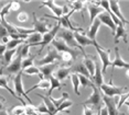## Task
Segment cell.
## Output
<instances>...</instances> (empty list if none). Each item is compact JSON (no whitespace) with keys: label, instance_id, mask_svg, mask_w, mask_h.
<instances>
[{"label":"cell","instance_id":"cell-1","mask_svg":"<svg viewBox=\"0 0 129 115\" xmlns=\"http://www.w3.org/2000/svg\"><path fill=\"white\" fill-rule=\"evenodd\" d=\"M57 38H61L62 41L65 42V44L69 47H71L73 49H76V48H80L81 53L83 55H86V52L84 51V48H82V47L78 45L77 42L75 41V37H74V32L69 30V29H63L61 28L60 31H58V33L56 35Z\"/></svg>","mask_w":129,"mask_h":115},{"label":"cell","instance_id":"cell-2","mask_svg":"<svg viewBox=\"0 0 129 115\" xmlns=\"http://www.w3.org/2000/svg\"><path fill=\"white\" fill-rule=\"evenodd\" d=\"M92 89H93V93L89 95V98L86 100V101H84V102H82L81 103V105H92L93 107H95V110H97L99 111L102 108V101H103V95H102V93H101V90L98 89L97 87H96L95 84L92 87Z\"/></svg>","mask_w":129,"mask_h":115},{"label":"cell","instance_id":"cell-3","mask_svg":"<svg viewBox=\"0 0 129 115\" xmlns=\"http://www.w3.org/2000/svg\"><path fill=\"white\" fill-rule=\"evenodd\" d=\"M99 90H102L104 92V95L109 96V98H114L117 95H121L125 93V91L127 90L126 87H117L113 83V81L110 80L109 83H103L102 87L99 88Z\"/></svg>","mask_w":129,"mask_h":115},{"label":"cell","instance_id":"cell-4","mask_svg":"<svg viewBox=\"0 0 129 115\" xmlns=\"http://www.w3.org/2000/svg\"><path fill=\"white\" fill-rule=\"evenodd\" d=\"M22 75L23 71H20L18 75H16V77L13 78V88H14V93L17 94V96L20 98V96H24V99L29 102V104L32 105V101L31 99L28 96L27 92L24 91V88H23V82H22ZM21 99V98H20Z\"/></svg>","mask_w":129,"mask_h":115},{"label":"cell","instance_id":"cell-5","mask_svg":"<svg viewBox=\"0 0 129 115\" xmlns=\"http://www.w3.org/2000/svg\"><path fill=\"white\" fill-rule=\"evenodd\" d=\"M60 29H61V25H60V23L57 22L56 24H54L53 26H52V29L48 32V33H45L44 35H42V42L40 43L41 48H40V51L38 52V55H39L40 53L43 51V48H44L45 46H48L49 44L52 43V41L56 37V35L58 33V31H60Z\"/></svg>","mask_w":129,"mask_h":115},{"label":"cell","instance_id":"cell-6","mask_svg":"<svg viewBox=\"0 0 129 115\" xmlns=\"http://www.w3.org/2000/svg\"><path fill=\"white\" fill-rule=\"evenodd\" d=\"M51 44H52V46H53L54 48L57 51V53H70V54H72L73 56H74L75 59L78 57V55L81 54L77 49H73V48H71V47H69L65 44V42L62 41L61 38L55 37L54 40L52 41Z\"/></svg>","mask_w":129,"mask_h":115},{"label":"cell","instance_id":"cell-7","mask_svg":"<svg viewBox=\"0 0 129 115\" xmlns=\"http://www.w3.org/2000/svg\"><path fill=\"white\" fill-rule=\"evenodd\" d=\"M55 60H61V55L57 53V51L54 47H49L48 53L43 58H41L37 61L38 66H44V65H50V64H55Z\"/></svg>","mask_w":129,"mask_h":115},{"label":"cell","instance_id":"cell-8","mask_svg":"<svg viewBox=\"0 0 129 115\" xmlns=\"http://www.w3.org/2000/svg\"><path fill=\"white\" fill-rule=\"evenodd\" d=\"M21 63H22V57L20 55V53L17 48V55L16 57L12 59V61L6 67V73L7 75H18L20 71H22V68H21Z\"/></svg>","mask_w":129,"mask_h":115},{"label":"cell","instance_id":"cell-9","mask_svg":"<svg viewBox=\"0 0 129 115\" xmlns=\"http://www.w3.org/2000/svg\"><path fill=\"white\" fill-rule=\"evenodd\" d=\"M84 32L85 31H76V32H74L75 41L77 42V44L82 47V48H84L85 46H94V47L101 46L97 43V41H92L90 38H88L86 35L84 34Z\"/></svg>","mask_w":129,"mask_h":115},{"label":"cell","instance_id":"cell-10","mask_svg":"<svg viewBox=\"0 0 129 115\" xmlns=\"http://www.w3.org/2000/svg\"><path fill=\"white\" fill-rule=\"evenodd\" d=\"M32 17H33V30L36 33H39L41 35H44L45 33L51 30V26H49V24L46 23L44 20H39L36 16V13H32Z\"/></svg>","mask_w":129,"mask_h":115},{"label":"cell","instance_id":"cell-11","mask_svg":"<svg viewBox=\"0 0 129 115\" xmlns=\"http://www.w3.org/2000/svg\"><path fill=\"white\" fill-rule=\"evenodd\" d=\"M85 6H86L87 11H88V13H89V22H90V24L94 22V20L97 19V17L99 16V14L103 13L105 11L104 9H103L101 6L97 4V2H86Z\"/></svg>","mask_w":129,"mask_h":115},{"label":"cell","instance_id":"cell-12","mask_svg":"<svg viewBox=\"0 0 129 115\" xmlns=\"http://www.w3.org/2000/svg\"><path fill=\"white\" fill-rule=\"evenodd\" d=\"M95 48H96V52L98 53L99 58H101V61H102V65H103L102 72L105 73V72H106L107 67L111 66V61H110V58H109V51H108V49L103 48L102 46L95 47Z\"/></svg>","mask_w":129,"mask_h":115},{"label":"cell","instance_id":"cell-13","mask_svg":"<svg viewBox=\"0 0 129 115\" xmlns=\"http://www.w3.org/2000/svg\"><path fill=\"white\" fill-rule=\"evenodd\" d=\"M103 102H104V104H105V107L107 108L108 115H118L119 114L115 98H109V96L103 95Z\"/></svg>","mask_w":129,"mask_h":115},{"label":"cell","instance_id":"cell-14","mask_svg":"<svg viewBox=\"0 0 129 115\" xmlns=\"http://www.w3.org/2000/svg\"><path fill=\"white\" fill-rule=\"evenodd\" d=\"M115 68H125L126 70L129 69V61H126L121 58L118 46L115 47V59L111 63V69Z\"/></svg>","mask_w":129,"mask_h":115},{"label":"cell","instance_id":"cell-15","mask_svg":"<svg viewBox=\"0 0 129 115\" xmlns=\"http://www.w3.org/2000/svg\"><path fill=\"white\" fill-rule=\"evenodd\" d=\"M109 7H110V10L113 11V13L122 22V24H129V21L126 19L125 16L121 12L120 5H119L118 1H109Z\"/></svg>","mask_w":129,"mask_h":115},{"label":"cell","instance_id":"cell-16","mask_svg":"<svg viewBox=\"0 0 129 115\" xmlns=\"http://www.w3.org/2000/svg\"><path fill=\"white\" fill-rule=\"evenodd\" d=\"M8 81H9V77H8L7 75H0V88H2V89H6L10 94H12V96H14L17 100H19V101L23 104V106H25V105H27V103L24 102V100L20 99V98L17 96V94L14 93V91L11 89V88H9V85H8Z\"/></svg>","mask_w":129,"mask_h":115},{"label":"cell","instance_id":"cell-17","mask_svg":"<svg viewBox=\"0 0 129 115\" xmlns=\"http://www.w3.org/2000/svg\"><path fill=\"white\" fill-rule=\"evenodd\" d=\"M57 68H58V64L57 63L50 64V65H44V66L39 67L41 75L43 76V79H46V80H49V78L52 75H54L55 70H56Z\"/></svg>","mask_w":129,"mask_h":115},{"label":"cell","instance_id":"cell-18","mask_svg":"<svg viewBox=\"0 0 129 115\" xmlns=\"http://www.w3.org/2000/svg\"><path fill=\"white\" fill-rule=\"evenodd\" d=\"M97 19L101 21V23H103V24H105V25H107L108 28L111 30V32H113L114 34H115V32H116V24L114 23V21L111 20V17L109 16V13L106 12V11H104L103 13H101L99 16L97 17Z\"/></svg>","mask_w":129,"mask_h":115},{"label":"cell","instance_id":"cell-19","mask_svg":"<svg viewBox=\"0 0 129 115\" xmlns=\"http://www.w3.org/2000/svg\"><path fill=\"white\" fill-rule=\"evenodd\" d=\"M127 37H128V32L126 31V29H125V24L117 26L116 32H115V34H114V42H115V44H118L120 38H122V41H124L125 43H128Z\"/></svg>","mask_w":129,"mask_h":115},{"label":"cell","instance_id":"cell-20","mask_svg":"<svg viewBox=\"0 0 129 115\" xmlns=\"http://www.w3.org/2000/svg\"><path fill=\"white\" fill-rule=\"evenodd\" d=\"M102 23L98 19H95L94 22L89 25V29L87 30V33H86V36L90 38L92 41H96V36H97V33H98V30L101 28Z\"/></svg>","mask_w":129,"mask_h":115},{"label":"cell","instance_id":"cell-21","mask_svg":"<svg viewBox=\"0 0 129 115\" xmlns=\"http://www.w3.org/2000/svg\"><path fill=\"white\" fill-rule=\"evenodd\" d=\"M93 83L96 85V87L101 88L102 84L104 83V76H103V72H102V67L98 63H96V66H95V73L93 76Z\"/></svg>","mask_w":129,"mask_h":115},{"label":"cell","instance_id":"cell-22","mask_svg":"<svg viewBox=\"0 0 129 115\" xmlns=\"http://www.w3.org/2000/svg\"><path fill=\"white\" fill-rule=\"evenodd\" d=\"M83 64L85 65V67H86L87 71L89 72L90 79H92V78H93V76H94V73H95V66H96L95 58H94L93 56H87V55H84Z\"/></svg>","mask_w":129,"mask_h":115},{"label":"cell","instance_id":"cell-23","mask_svg":"<svg viewBox=\"0 0 129 115\" xmlns=\"http://www.w3.org/2000/svg\"><path fill=\"white\" fill-rule=\"evenodd\" d=\"M71 73H72L71 66L70 67H58V68L55 70L53 76L57 79L58 81H63V80H65L69 76H71Z\"/></svg>","mask_w":129,"mask_h":115},{"label":"cell","instance_id":"cell-24","mask_svg":"<svg viewBox=\"0 0 129 115\" xmlns=\"http://www.w3.org/2000/svg\"><path fill=\"white\" fill-rule=\"evenodd\" d=\"M71 71H72V73H76V75H82V76L87 77V78H90L89 72L87 71L86 67H85V65L83 64V60H82V61H78L77 64L74 65V66H71Z\"/></svg>","mask_w":129,"mask_h":115},{"label":"cell","instance_id":"cell-25","mask_svg":"<svg viewBox=\"0 0 129 115\" xmlns=\"http://www.w3.org/2000/svg\"><path fill=\"white\" fill-rule=\"evenodd\" d=\"M41 7H48L54 13V17H57V18L62 17V7L57 6L54 1H43L41 4Z\"/></svg>","mask_w":129,"mask_h":115},{"label":"cell","instance_id":"cell-26","mask_svg":"<svg viewBox=\"0 0 129 115\" xmlns=\"http://www.w3.org/2000/svg\"><path fill=\"white\" fill-rule=\"evenodd\" d=\"M49 81H50V89L48 91V96H52V92H53V90L61 89V88L64 85L63 83H61V81H58L53 75L49 78Z\"/></svg>","mask_w":129,"mask_h":115},{"label":"cell","instance_id":"cell-27","mask_svg":"<svg viewBox=\"0 0 129 115\" xmlns=\"http://www.w3.org/2000/svg\"><path fill=\"white\" fill-rule=\"evenodd\" d=\"M14 55H17V48L16 49H7L4 54V61H2V68L6 66L7 67L11 61H12Z\"/></svg>","mask_w":129,"mask_h":115},{"label":"cell","instance_id":"cell-28","mask_svg":"<svg viewBox=\"0 0 129 115\" xmlns=\"http://www.w3.org/2000/svg\"><path fill=\"white\" fill-rule=\"evenodd\" d=\"M42 42V35L39 33H32L28 36V38L24 41L25 44H30V45L38 46L40 45V43Z\"/></svg>","mask_w":129,"mask_h":115},{"label":"cell","instance_id":"cell-29","mask_svg":"<svg viewBox=\"0 0 129 115\" xmlns=\"http://www.w3.org/2000/svg\"><path fill=\"white\" fill-rule=\"evenodd\" d=\"M37 95H38V96H40V98L43 100V102H44V104L46 105V107H48V110H49L50 115H54V114H55V111H56V107L54 106V104L52 103L51 100H50L48 96L42 95V94H40V93H38Z\"/></svg>","mask_w":129,"mask_h":115},{"label":"cell","instance_id":"cell-30","mask_svg":"<svg viewBox=\"0 0 129 115\" xmlns=\"http://www.w3.org/2000/svg\"><path fill=\"white\" fill-rule=\"evenodd\" d=\"M43 89V90H46L48 88H50V81L49 80H46V79H41V80L38 82L37 84H34L32 88H30L28 91H25L27 92V94L28 93H30V92H32L33 90H36V89Z\"/></svg>","mask_w":129,"mask_h":115},{"label":"cell","instance_id":"cell-31","mask_svg":"<svg viewBox=\"0 0 129 115\" xmlns=\"http://www.w3.org/2000/svg\"><path fill=\"white\" fill-rule=\"evenodd\" d=\"M71 78V81H72V84H73V90L74 92L77 94V95H81V92H80V79H78V75L76 73H71L70 76Z\"/></svg>","mask_w":129,"mask_h":115},{"label":"cell","instance_id":"cell-32","mask_svg":"<svg viewBox=\"0 0 129 115\" xmlns=\"http://www.w3.org/2000/svg\"><path fill=\"white\" fill-rule=\"evenodd\" d=\"M23 73L24 75H28V76H39L41 79H43V76L41 75L40 72V69L39 67H36V66H32V67H29L25 70H23Z\"/></svg>","mask_w":129,"mask_h":115},{"label":"cell","instance_id":"cell-33","mask_svg":"<svg viewBox=\"0 0 129 115\" xmlns=\"http://www.w3.org/2000/svg\"><path fill=\"white\" fill-rule=\"evenodd\" d=\"M48 98H49L50 100H51L52 103L54 104V106L57 108V107L60 106V105L62 104V103H63L64 101H65V100H69V93H67V92H63V94H62V98H61V99H57V100H56V99H53L52 96H48Z\"/></svg>","mask_w":129,"mask_h":115},{"label":"cell","instance_id":"cell-34","mask_svg":"<svg viewBox=\"0 0 129 115\" xmlns=\"http://www.w3.org/2000/svg\"><path fill=\"white\" fill-rule=\"evenodd\" d=\"M34 58H36V56H29L28 58H24V59H22V63H21V68H22V71L23 70H25L29 67H32L33 66V63H34Z\"/></svg>","mask_w":129,"mask_h":115},{"label":"cell","instance_id":"cell-35","mask_svg":"<svg viewBox=\"0 0 129 115\" xmlns=\"http://www.w3.org/2000/svg\"><path fill=\"white\" fill-rule=\"evenodd\" d=\"M69 6H70V8H71V10L74 12V11L83 10L85 7V4L83 1H73V2H69Z\"/></svg>","mask_w":129,"mask_h":115},{"label":"cell","instance_id":"cell-36","mask_svg":"<svg viewBox=\"0 0 129 115\" xmlns=\"http://www.w3.org/2000/svg\"><path fill=\"white\" fill-rule=\"evenodd\" d=\"M78 79H80V84L84 88H88V87H93L94 83L90 81V78H87L85 76L78 75Z\"/></svg>","mask_w":129,"mask_h":115},{"label":"cell","instance_id":"cell-37","mask_svg":"<svg viewBox=\"0 0 129 115\" xmlns=\"http://www.w3.org/2000/svg\"><path fill=\"white\" fill-rule=\"evenodd\" d=\"M23 43H24L23 40H10L9 43L6 45V47H7V49H16L20 44H23Z\"/></svg>","mask_w":129,"mask_h":115},{"label":"cell","instance_id":"cell-38","mask_svg":"<svg viewBox=\"0 0 129 115\" xmlns=\"http://www.w3.org/2000/svg\"><path fill=\"white\" fill-rule=\"evenodd\" d=\"M25 113V106L23 105H18V106H13L10 110V115H21Z\"/></svg>","mask_w":129,"mask_h":115},{"label":"cell","instance_id":"cell-39","mask_svg":"<svg viewBox=\"0 0 129 115\" xmlns=\"http://www.w3.org/2000/svg\"><path fill=\"white\" fill-rule=\"evenodd\" d=\"M72 105H73V102H72V101H70V100H65V101H64L62 104H61L60 106L56 108V111H55V114H54V115H56L58 112H62V111H64V110H66L67 107H71Z\"/></svg>","mask_w":129,"mask_h":115},{"label":"cell","instance_id":"cell-40","mask_svg":"<svg viewBox=\"0 0 129 115\" xmlns=\"http://www.w3.org/2000/svg\"><path fill=\"white\" fill-rule=\"evenodd\" d=\"M10 6H11V2H8V4H6L1 8V10H0V18H1V20L6 19V16L10 12Z\"/></svg>","mask_w":129,"mask_h":115},{"label":"cell","instance_id":"cell-41","mask_svg":"<svg viewBox=\"0 0 129 115\" xmlns=\"http://www.w3.org/2000/svg\"><path fill=\"white\" fill-rule=\"evenodd\" d=\"M61 60L64 61V63H72L73 60L75 59L74 56L70 53H61Z\"/></svg>","mask_w":129,"mask_h":115},{"label":"cell","instance_id":"cell-42","mask_svg":"<svg viewBox=\"0 0 129 115\" xmlns=\"http://www.w3.org/2000/svg\"><path fill=\"white\" fill-rule=\"evenodd\" d=\"M36 110H37L38 113H40V114H50L48 107H46V105L44 104V102H42L41 104L36 106Z\"/></svg>","mask_w":129,"mask_h":115},{"label":"cell","instance_id":"cell-43","mask_svg":"<svg viewBox=\"0 0 129 115\" xmlns=\"http://www.w3.org/2000/svg\"><path fill=\"white\" fill-rule=\"evenodd\" d=\"M17 19H18V21H19V22L25 23V22H28V21H29V14L25 12V11H21V12L18 14Z\"/></svg>","mask_w":129,"mask_h":115},{"label":"cell","instance_id":"cell-44","mask_svg":"<svg viewBox=\"0 0 129 115\" xmlns=\"http://www.w3.org/2000/svg\"><path fill=\"white\" fill-rule=\"evenodd\" d=\"M129 98V91H127L126 93H124V94H121L120 95V99H119V101H118V104H117V108H120L122 106V104H125L126 102H127V99Z\"/></svg>","mask_w":129,"mask_h":115},{"label":"cell","instance_id":"cell-45","mask_svg":"<svg viewBox=\"0 0 129 115\" xmlns=\"http://www.w3.org/2000/svg\"><path fill=\"white\" fill-rule=\"evenodd\" d=\"M95 111H94L93 107H88L86 105L83 106V115H94Z\"/></svg>","mask_w":129,"mask_h":115},{"label":"cell","instance_id":"cell-46","mask_svg":"<svg viewBox=\"0 0 129 115\" xmlns=\"http://www.w3.org/2000/svg\"><path fill=\"white\" fill-rule=\"evenodd\" d=\"M20 8H21V5H20V2H18V1H12V2H11L10 11H18Z\"/></svg>","mask_w":129,"mask_h":115},{"label":"cell","instance_id":"cell-47","mask_svg":"<svg viewBox=\"0 0 129 115\" xmlns=\"http://www.w3.org/2000/svg\"><path fill=\"white\" fill-rule=\"evenodd\" d=\"M5 36H9V33H8L7 30H6L5 26L0 23V40H1V38H4Z\"/></svg>","mask_w":129,"mask_h":115},{"label":"cell","instance_id":"cell-48","mask_svg":"<svg viewBox=\"0 0 129 115\" xmlns=\"http://www.w3.org/2000/svg\"><path fill=\"white\" fill-rule=\"evenodd\" d=\"M70 12H71V8H70L69 4L64 5L62 7V16H67V14H70Z\"/></svg>","mask_w":129,"mask_h":115},{"label":"cell","instance_id":"cell-49","mask_svg":"<svg viewBox=\"0 0 129 115\" xmlns=\"http://www.w3.org/2000/svg\"><path fill=\"white\" fill-rule=\"evenodd\" d=\"M6 51H7V47H6V45H4V44L0 43V58L4 57V54H5Z\"/></svg>","mask_w":129,"mask_h":115},{"label":"cell","instance_id":"cell-50","mask_svg":"<svg viewBox=\"0 0 129 115\" xmlns=\"http://www.w3.org/2000/svg\"><path fill=\"white\" fill-rule=\"evenodd\" d=\"M5 103H6L5 98H2V96L0 95V111L6 110V107H5Z\"/></svg>","mask_w":129,"mask_h":115},{"label":"cell","instance_id":"cell-51","mask_svg":"<svg viewBox=\"0 0 129 115\" xmlns=\"http://www.w3.org/2000/svg\"><path fill=\"white\" fill-rule=\"evenodd\" d=\"M101 115H108V112H107V108L106 107H102L101 108Z\"/></svg>","mask_w":129,"mask_h":115},{"label":"cell","instance_id":"cell-52","mask_svg":"<svg viewBox=\"0 0 129 115\" xmlns=\"http://www.w3.org/2000/svg\"><path fill=\"white\" fill-rule=\"evenodd\" d=\"M0 115H10V114L7 110H2V111H0Z\"/></svg>","mask_w":129,"mask_h":115},{"label":"cell","instance_id":"cell-53","mask_svg":"<svg viewBox=\"0 0 129 115\" xmlns=\"http://www.w3.org/2000/svg\"><path fill=\"white\" fill-rule=\"evenodd\" d=\"M126 76H127V78H129V69L126 70Z\"/></svg>","mask_w":129,"mask_h":115},{"label":"cell","instance_id":"cell-54","mask_svg":"<svg viewBox=\"0 0 129 115\" xmlns=\"http://www.w3.org/2000/svg\"><path fill=\"white\" fill-rule=\"evenodd\" d=\"M96 115H101V110L97 111V113H96Z\"/></svg>","mask_w":129,"mask_h":115},{"label":"cell","instance_id":"cell-55","mask_svg":"<svg viewBox=\"0 0 129 115\" xmlns=\"http://www.w3.org/2000/svg\"><path fill=\"white\" fill-rule=\"evenodd\" d=\"M126 104L128 105V112H129V102H126Z\"/></svg>","mask_w":129,"mask_h":115},{"label":"cell","instance_id":"cell-56","mask_svg":"<svg viewBox=\"0 0 129 115\" xmlns=\"http://www.w3.org/2000/svg\"><path fill=\"white\" fill-rule=\"evenodd\" d=\"M0 23H1V18H0Z\"/></svg>","mask_w":129,"mask_h":115},{"label":"cell","instance_id":"cell-57","mask_svg":"<svg viewBox=\"0 0 129 115\" xmlns=\"http://www.w3.org/2000/svg\"><path fill=\"white\" fill-rule=\"evenodd\" d=\"M21 115H27V114H25V113H24V114H21Z\"/></svg>","mask_w":129,"mask_h":115},{"label":"cell","instance_id":"cell-58","mask_svg":"<svg viewBox=\"0 0 129 115\" xmlns=\"http://www.w3.org/2000/svg\"><path fill=\"white\" fill-rule=\"evenodd\" d=\"M118 115H119V114H118ZM120 115H121V113H120Z\"/></svg>","mask_w":129,"mask_h":115},{"label":"cell","instance_id":"cell-59","mask_svg":"<svg viewBox=\"0 0 129 115\" xmlns=\"http://www.w3.org/2000/svg\"><path fill=\"white\" fill-rule=\"evenodd\" d=\"M128 49H129V48H128Z\"/></svg>","mask_w":129,"mask_h":115}]
</instances>
